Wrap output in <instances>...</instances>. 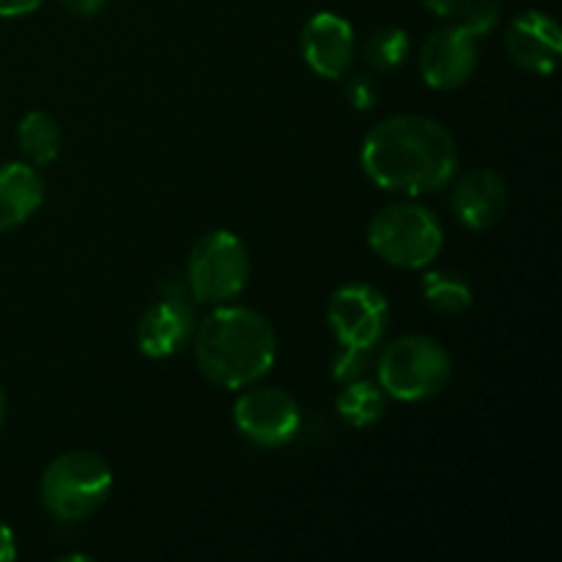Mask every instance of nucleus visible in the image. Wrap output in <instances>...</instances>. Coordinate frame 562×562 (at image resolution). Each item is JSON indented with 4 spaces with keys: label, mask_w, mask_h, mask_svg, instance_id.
I'll return each mask as SVG.
<instances>
[{
    "label": "nucleus",
    "mask_w": 562,
    "mask_h": 562,
    "mask_svg": "<svg viewBox=\"0 0 562 562\" xmlns=\"http://www.w3.org/2000/svg\"><path fill=\"white\" fill-rule=\"evenodd\" d=\"M360 165L362 173L382 190L426 195L453 181L459 146L453 132L431 115L395 113L366 132Z\"/></svg>",
    "instance_id": "f257e3e1"
},
{
    "label": "nucleus",
    "mask_w": 562,
    "mask_h": 562,
    "mask_svg": "<svg viewBox=\"0 0 562 562\" xmlns=\"http://www.w3.org/2000/svg\"><path fill=\"white\" fill-rule=\"evenodd\" d=\"M198 371L223 390L261 382L278 360V333L261 311L236 302L214 305L192 335Z\"/></svg>",
    "instance_id": "f03ea898"
},
{
    "label": "nucleus",
    "mask_w": 562,
    "mask_h": 562,
    "mask_svg": "<svg viewBox=\"0 0 562 562\" xmlns=\"http://www.w3.org/2000/svg\"><path fill=\"white\" fill-rule=\"evenodd\" d=\"M327 324L338 340L333 376L338 382L362 376L368 360L387 335L390 305L371 283H344L329 294Z\"/></svg>",
    "instance_id": "7ed1b4c3"
},
{
    "label": "nucleus",
    "mask_w": 562,
    "mask_h": 562,
    "mask_svg": "<svg viewBox=\"0 0 562 562\" xmlns=\"http://www.w3.org/2000/svg\"><path fill=\"white\" fill-rule=\"evenodd\" d=\"M376 376L384 395L404 404H420L445 393L453 379V360L431 335H401L379 355Z\"/></svg>",
    "instance_id": "20e7f679"
},
{
    "label": "nucleus",
    "mask_w": 562,
    "mask_h": 562,
    "mask_svg": "<svg viewBox=\"0 0 562 562\" xmlns=\"http://www.w3.org/2000/svg\"><path fill=\"white\" fill-rule=\"evenodd\" d=\"M113 492V470L91 450H66L47 464L38 483L42 505L58 521H82L97 514Z\"/></svg>",
    "instance_id": "39448f33"
},
{
    "label": "nucleus",
    "mask_w": 562,
    "mask_h": 562,
    "mask_svg": "<svg viewBox=\"0 0 562 562\" xmlns=\"http://www.w3.org/2000/svg\"><path fill=\"white\" fill-rule=\"evenodd\" d=\"M368 247L395 269H426L442 252L445 228L420 203H390L368 223Z\"/></svg>",
    "instance_id": "423d86ee"
},
{
    "label": "nucleus",
    "mask_w": 562,
    "mask_h": 562,
    "mask_svg": "<svg viewBox=\"0 0 562 562\" xmlns=\"http://www.w3.org/2000/svg\"><path fill=\"white\" fill-rule=\"evenodd\" d=\"M252 261L245 241L228 228H214L198 236L187 258V289L195 305L236 302L250 285Z\"/></svg>",
    "instance_id": "0eeeda50"
},
{
    "label": "nucleus",
    "mask_w": 562,
    "mask_h": 562,
    "mask_svg": "<svg viewBox=\"0 0 562 562\" xmlns=\"http://www.w3.org/2000/svg\"><path fill=\"white\" fill-rule=\"evenodd\" d=\"M195 329L198 313L190 289H187L184 280L165 278L154 302L143 311L140 322H137V349L148 360L176 357L192 344Z\"/></svg>",
    "instance_id": "6e6552de"
},
{
    "label": "nucleus",
    "mask_w": 562,
    "mask_h": 562,
    "mask_svg": "<svg viewBox=\"0 0 562 562\" xmlns=\"http://www.w3.org/2000/svg\"><path fill=\"white\" fill-rule=\"evenodd\" d=\"M234 404V423L247 442L258 448H283L302 431L300 401L274 384H250L239 390Z\"/></svg>",
    "instance_id": "1a4fd4ad"
},
{
    "label": "nucleus",
    "mask_w": 562,
    "mask_h": 562,
    "mask_svg": "<svg viewBox=\"0 0 562 562\" xmlns=\"http://www.w3.org/2000/svg\"><path fill=\"white\" fill-rule=\"evenodd\" d=\"M477 42L467 27L445 25L426 38L420 49V75L428 88L437 91H456L464 86L477 69Z\"/></svg>",
    "instance_id": "9d476101"
},
{
    "label": "nucleus",
    "mask_w": 562,
    "mask_h": 562,
    "mask_svg": "<svg viewBox=\"0 0 562 562\" xmlns=\"http://www.w3.org/2000/svg\"><path fill=\"white\" fill-rule=\"evenodd\" d=\"M302 58L324 80H340L351 69L357 53L355 27L335 11H318L302 27Z\"/></svg>",
    "instance_id": "9b49d317"
},
{
    "label": "nucleus",
    "mask_w": 562,
    "mask_h": 562,
    "mask_svg": "<svg viewBox=\"0 0 562 562\" xmlns=\"http://www.w3.org/2000/svg\"><path fill=\"white\" fill-rule=\"evenodd\" d=\"M505 49H508L510 60L525 71L541 77L552 75L562 53L560 25L547 11H521L510 20L508 33H505Z\"/></svg>",
    "instance_id": "f8f14e48"
},
{
    "label": "nucleus",
    "mask_w": 562,
    "mask_h": 562,
    "mask_svg": "<svg viewBox=\"0 0 562 562\" xmlns=\"http://www.w3.org/2000/svg\"><path fill=\"white\" fill-rule=\"evenodd\" d=\"M450 206L467 231L481 234L494 228L508 212V184L497 170L475 168L456 181Z\"/></svg>",
    "instance_id": "ddd939ff"
},
{
    "label": "nucleus",
    "mask_w": 562,
    "mask_h": 562,
    "mask_svg": "<svg viewBox=\"0 0 562 562\" xmlns=\"http://www.w3.org/2000/svg\"><path fill=\"white\" fill-rule=\"evenodd\" d=\"M44 203V179L36 165H0V234L20 228Z\"/></svg>",
    "instance_id": "4468645a"
},
{
    "label": "nucleus",
    "mask_w": 562,
    "mask_h": 562,
    "mask_svg": "<svg viewBox=\"0 0 562 562\" xmlns=\"http://www.w3.org/2000/svg\"><path fill=\"white\" fill-rule=\"evenodd\" d=\"M16 143H20V151L25 154V159L36 168L44 165H53L60 154V126L44 110H31L20 119L16 124Z\"/></svg>",
    "instance_id": "2eb2a0df"
},
{
    "label": "nucleus",
    "mask_w": 562,
    "mask_h": 562,
    "mask_svg": "<svg viewBox=\"0 0 562 562\" xmlns=\"http://www.w3.org/2000/svg\"><path fill=\"white\" fill-rule=\"evenodd\" d=\"M420 291L426 305L442 316H461L475 302L470 280L453 269H428L420 278Z\"/></svg>",
    "instance_id": "dca6fc26"
},
{
    "label": "nucleus",
    "mask_w": 562,
    "mask_h": 562,
    "mask_svg": "<svg viewBox=\"0 0 562 562\" xmlns=\"http://www.w3.org/2000/svg\"><path fill=\"white\" fill-rule=\"evenodd\" d=\"M338 415L349 423L351 428H371L387 412V395L379 384L368 382V379H349L346 387L340 390L338 401H335Z\"/></svg>",
    "instance_id": "f3484780"
},
{
    "label": "nucleus",
    "mask_w": 562,
    "mask_h": 562,
    "mask_svg": "<svg viewBox=\"0 0 562 562\" xmlns=\"http://www.w3.org/2000/svg\"><path fill=\"white\" fill-rule=\"evenodd\" d=\"M412 38L404 27L398 25H384L379 31H373L366 42V60L373 71H382V75H390V71L401 69L409 58Z\"/></svg>",
    "instance_id": "a211bd4d"
},
{
    "label": "nucleus",
    "mask_w": 562,
    "mask_h": 562,
    "mask_svg": "<svg viewBox=\"0 0 562 562\" xmlns=\"http://www.w3.org/2000/svg\"><path fill=\"white\" fill-rule=\"evenodd\" d=\"M499 16H503V9L497 0H467L459 14V25L467 27L475 38H486L499 25Z\"/></svg>",
    "instance_id": "6ab92c4d"
},
{
    "label": "nucleus",
    "mask_w": 562,
    "mask_h": 562,
    "mask_svg": "<svg viewBox=\"0 0 562 562\" xmlns=\"http://www.w3.org/2000/svg\"><path fill=\"white\" fill-rule=\"evenodd\" d=\"M346 93H349L355 110H371L379 99V88L373 82L371 75H355L346 86Z\"/></svg>",
    "instance_id": "aec40b11"
},
{
    "label": "nucleus",
    "mask_w": 562,
    "mask_h": 562,
    "mask_svg": "<svg viewBox=\"0 0 562 562\" xmlns=\"http://www.w3.org/2000/svg\"><path fill=\"white\" fill-rule=\"evenodd\" d=\"M44 0H0V16L3 20H16V16H27L36 9H42Z\"/></svg>",
    "instance_id": "412c9836"
},
{
    "label": "nucleus",
    "mask_w": 562,
    "mask_h": 562,
    "mask_svg": "<svg viewBox=\"0 0 562 562\" xmlns=\"http://www.w3.org/2000/svg\"><path fill=\"white\" fill-rule=\"evenodd\" d=\"M423 9L431 11L439 20H453L461 14V9L467 5V0H420Z\"/></svg>",
    "instance_id": "4be33fe9"
},
{
    "label": "nucleus",
    "mask_w": 562,
    "mask_h": 562,
    "mask_svg": "<svg viewBox=\"0 0 562 562\" xmlns=\"http://www.w3.org/2000/svg\"><path fill=\"white\" fill-rule=\"evenodd\" d=\"M60 5L77 16H93L108 5V0H60Z\"/></svg>",
    "instance_id": "5701e85b"
},
{
    "label": "nucleus",
    "mask_w": 562,
    "mask_h": 562,
    "mask_svg": "<svg viewBox=\"0 0 562 562\" xmlns=\"http://www.w3.org/2000/svg\"><path fill=\"white\" fill-rule=\"evenodd\" d=\"M16 558V538L9 525L0 521V562H11Z\"/></svg>",
    "instance_id": "b1692460"
},
{
    "label": "nucleus",
    "mask_w": 562,
    "mask_h": 562,
    "mask_svg": "<svg viewBox=\"0 0 562 562\" xmlns=\"http://www.w3.org/2000/svg\"><path fill=\"white\" fill-rule=\"evenodd\" d=\"M5 415H9V398H5V390L0 387V426L5 423Z\"/></svg>",
    "instance_id": "393cba45"
}]
</instances>
